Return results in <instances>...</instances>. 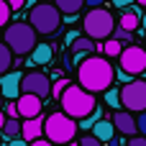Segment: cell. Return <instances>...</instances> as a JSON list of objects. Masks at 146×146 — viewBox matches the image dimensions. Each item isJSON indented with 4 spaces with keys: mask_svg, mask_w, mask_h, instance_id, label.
I'll use <instances>...</instances> for the list:
<instances>
[{
    "mask_svg": "<svg viewBox=\"0 0 146 146\" xmlns=\"http://www.w3.org/2000/svg\"><path fill=\"white\" fill-rule=\"evenodd\" d=\"M74 133H77V121L69 118V115H64V113H51L44 121V136H46V141H51L54 146L74 141Z\"/></svg>",
    "mask_w": 146,
    "mask_h": 146,
    "instance_id": "obj_5",
    "label": "cell"
},
{
    "mask_svg": "<svg viewBox=\"0 0 146 146\" xmlns=\"http://www.w3.org/2000/svg\"><path fill=\"white\" fill-rule=\"evenodd\" d=\"M139 26H141V28L146 31V13H141V21H139Z\"/></svg>",
    "mask_w": 146,
    "mask_h": 146,
    "instance_id": "obj_35",
    "label": "cell"
},
{
    "mask_svg": "<svg viewBox=\"0 0 146 146\" xmlns=\"http://www.w3.org/2000/svg\"><path fill=\"white\" fill-rule=\"evenodd\" d=\"M10 5L5 3V0H0V26H8V18H10Z\"/></svg>",
    "mask_w": 146,
    "mask_h": 146,
    "instance_id": "obj_25",
    "label": "cell"
},
{
    "mask_svg": "<svg viewBox=\"0 0 146 146\" xmlns=\"http://www.w3.org/2000/svg\"><path fill=\"white\" fill-rule=\"evenodd\" d=\"M5 3H8V5H10V10L15 13V10H21V8H23V3H26V0H5Z\"/></svg>",
    "mask_w": 146,
    "mask_h": 146,
    "instance_id": "obj_31",
    "label": "cell"
},
{
    "mask_svg": "<svg viewBox=\"0 0 146 146\" xmlns=\"http://www.w3.org/2000/svg\"><path fill=\"white\" fill-rule=\"evenodd\" d=\"M59 100H62V113L69 115V118H74V121H82V118L90 115V113L95 110V105H98L95 95L87 92V90H82L80 85H67L64 92L59 95Z\"/></svg>",
    "mask_w": 146,
    "mask_h": 146,
    "instance_id": "obj_2",
    "label": "cell"
},
{
    "mask_svg": "<svg viewBox=\"0 0 146 146\" xmlns=\"http://www.w3.org/2000/svg\"><path fill=\"white\" fill-rule=\"evenodd\" d=\"M85 5H87V8H100L103 0H85Z\"/></svg>",
    "mask_w": 146,
    "mask_h": 146,
    "instance_id": "obj_34",
    "label": "cell"
},
{
    "mask_svg": "<svg viewBox=\"0 0 146 146\" xmlns=\"http://www.w3.org/2000/svg\"><path fill=\"white\" fill-rule=\"evenodd\" d=\"M113 28H115V15H113L110 10H105L103 5H100V8H90L87 15L82 18V31H85V36L92 38V41H105V38H110Z\"/></svg>",
    "mask_w": 146,
    "mask_h": 146,
    "instance_id": "obj_4",
    "label": "cell"
},
{
    "mask_svg": "<svg viewBox=\"0 0 146 146\" xmlns=\"http://www.w3.org/2000/svg\"><path fill=\"white\" fill-rule=\"evenodd\" d=\"M136 3H139V5H141V8H146V0H136Z\"/></svg>",
    "mask_w": 146,
    "mask_h": 146,
    "instance_id": "obj_38",
    "label": "cell"
},
{
    "mask_svg": "<svg viewBox=\"0 0 146 146\" xmlns=\"http://www.w3.org/2000/svg\"><path fill=\"white\" fill-rule=\"evenodd\" d=\"M118 62H121V72H126L128 77H136L146 69V49L128 44L126 49H121Z\"/></svg>",
    "mask_w": 146,
    "mask_h": 146,
    "instance_id": "obj_8",
    "label": "cell"
},
{
    "mask_svg": "<svg viewBox=\"0 0 146 146\" xmlns=\"http://www.w3.org/2000/svg\"><path fill=\"white\" fill-rule=\"evenodd\" d=\"M128 146H146V136H128Z\"/></svg>",
    "mask_w": 146,
    "mask_h": 146,
    "instance_id": "obj_30",
    "label": "cell"
},
{
    "mask_svg": "<svg viewBox=\"0 0 146 146\" xmlns=\"http://www.w3.org/2000/svg\"><path fill=\"white\" fill-rule=\"evenodd\" d=\"M36 31L26 23V21H18V23H10L8 31H5V46L13 51V54H28L33 46H36Z\"/></svg>",
    "mask_w": 146,
    "mask_h": 146,
    "instance_id": "obj_6",
    "label": "cell"
},
{
    "mask_svg": "<svg viewBox=\"0 0 146 146\" xmlns=\"http://www.w3.org/2000/svg\"><path fill=\"white\" fill-rule=\"evenodd\" d=\"M41 136H44V118H41V115L26 118V121L21 123V139H26L28 144L36 141V139H41Z\"/></svg>",
    "mask_w": 146,
    "mask_h": 146,
    "instance_id": "obj_13",
    "label": "cell"
},
{
    "mask_svg": "<svg viewBox=\"0 0 146 146\" xmlns=\"http://www.w3.org/2000/svg\"><path fill=\"white\" fill-rule=\"evenodd\" d=\"M8 146H28V141L18 136V139H8Z\"/></svg>",
    "mask_w": 146,
    "mask_h": 146,
    "instance_id": "obj_32",
    "label": "cell"
},
{
    "mask_svg": "<svg viewBox=\"0 0 146 146\" xmlns=\"http://www.w3.org/2000/svg\"><path fill=\"white\" fill-rule=\"evenodd\" d=\"M28 146H54L51 141H46V139H36V141H31Z\"/></svg>",
    "mask_w": 146,
    "mask_h": 146,
    "instance_id": "obj_33",
    "label": "cell"
},
{
    "mask_svg": "<svg viewBox=\"0 0 146 146\" xmlns=\"http://www.w3.org/2000/svg\"><path fill=\"white\" fill-rule=\"evenodd\" d=\"M54 56V49L49 44H36L31 49V56H28V64H49Z\"/></svg>",
    "mask_w": 146,
    "mask_h": 146,
    "instance_id": "obj_14",
    "label": "cell"
},
{
    "mask_svg": "<svg viewBox=\"0 0 146 146\" xmlns=\"http://www.w3.org/2000/svg\"><path fill=\"white\" fill-rule=\"evenodd\" d=\"M113 3H115L118 8H123V5H128V0H113Z\"/></svg>",
    "mask_w": 146,
    "mask_h": 146,
    "instance_id": "obj_36",
    "label": "cell"
},
{
    "mask_svg": "<svg viewBox=\"0 0 146 146\" xmlns=\"http://www.w3.org/2000/svg\"><path fill=\"white\" fill-rule=\"evenodd\" d=\"M113 128L118 131V133H126V136H136L139 131H136V118L128 113V110H118V113H113Z\"/></svg>",
    "mask_w": 146,
    "mask_h": 146,
    "instance_id": "obj_12",
    "label": "cell"
},
{
    "mask_svg": "<svg viewBox=\"0 0 146 146\" xmlns=\"http://www.w3.org/2000/svg\"><path fill=\"white\" fill-rule=\"evenodd\" d=\"M0 133H3V139H18L21 136V121L18 118H5Z\"/></svg>",
    "mask_w": 146,
    "mask_h": 146,
    "instance_id": "obj_18",
    "label": "cell"
},
{
    "mask_svg": "<svg viewBox=\"0 0 146 146\" xmlns=\"http://www.w3.org/2000/svg\"><path fill=\"white\" fill-rule=\"evenodd\" d=\"M62 146H77V141H69V144H62Z\"/></svg>",
    "mask_w": 146,
    "mask_h": 146,
    "instance_id": "obj_39",
    "label": "cell"
},
{
    "mask_svg": "<svg viewBox=\"0 0 146 146\" xmlns=\"http://www.w3.org/2000/svg\"><path fill=\"white\" fill-rule=\"evenodd\" d=\"M121 41H115V38H105V44H103V54L105 56H118L121 54Z\"/></svg>",
    "mask_w": 146,
    "mask_h": 146,
    "instance_id": "obj_21",
    "label": "cell"
},
{
    "mask_svg": "<svg viewBox=\"0 0 146 146\" xmlns=\"http://www.w3.org/2000/svg\"><path fill=\"white\" fill-rule=\"evenodd\" d=\"M110 38H115V41H121V44H131V31H123V28L118 26V28H113Z\"/></svg>",
    "mask_w": 146,
    "mask_h": 146,
    "instance_id": "obj_23",
    "label": "cell"
},
{
    "mask_svg": "<svg viewBox=\"0 0 146 146\" xmlns=\"http://www.w3.org/2000/svg\"><path fill=\"white\" fill-rule=\"evenodd\" d=\"M15 110H18V118H36V115H41V98L21 92L15 98Z\"/></svg>",
    "mask_w": 146,
    "mask_h": 146,
    "instance_id": "obj_10",
    "label": "cell"
},
{
    "mask_svg": "<svg viewBox=\"0 0 146 146\" xmlns=\"http://www.w3.org/2000/svg\"><path fill=\"white\" fill-rule=\"evenodd\" d=\"M13 67V51L5 46V41H0V74H5Z\"/></svg>",
    "mask_w": 146,
    "mask_h": 146,
    "instance_id": "obj_20",
    "label": "cell"
},
{
    "mask_svg": "<svg viewBox=\"0 0 146 146\" xmlns=\"http://www.w3.org/2000/svg\"><path fill=\"white\" fill-rule=\"evenodd\" d=\"M69 51L77 54V56H82V54H87V51H95V41L87 38V36H77V38L69 44Z\"/></svg>",
    "mask_w": 146,
    "mask_h": 146,
    "instance_id": "obj_16",
    "label": "cell"
},
{
    "mask_svg": "<svg viewBox=\"0 0 146 146\" xmlns=\"http://www.w3.org/2000/svg\"><path fill=\"white\" fill-rule=\"evenodd\" d=\"M90 133H92L98 141H103V144H105V141H113V136H115V128H113V123H110V121L100 118V121H98V123L90 128Z\"/></svg>",
    "mask_w": 146,
    "mask_h": 146,
    "instance_id": "obj_15",
    "label": "cell"
},
{
    "mask_svg": "<svg viewBox=\"0 0 146 146\" xmlns=\"http://www.w3.org/2000/svg\"><path fill=\"white\" fill-rule=\"evenodd\" d=\"M105 103L113 105V108H121V95H118V90L108 87V90H105Z\"/></svg>",
    "mask_w": 146,
    "mask_h": 146,
    "instance_id": "obj_24",
    "label": "cell"
},
{
    "mask_svg": "<svg viewBox=\"0 0 146 146\" xmlns=\"http://www.w3.org/2000/svg\"><path fill=\"white\" fill-rule=\"evenodd\" d=\"M67 85H69L67 80H56V82L51 85V95H56V98H59V95L64 92V87H67Z\"/></svg>",
    "mask_w": 146,
    "mask_h": 146,
    "instance_id": "obj_28",
    "label": "cell"
},
{
    "mask_svg": "<svg viewBox=\"0 0 146 146\" xmlns=\"http://www.w3.org/2000/svg\"><path fill=\"white\" fill-rule=\"evenodd\" d=\"M139 21H141V15H139L136 10H126V13L121 15V28H123V31H131V33H133V31L139 28Z\"/></svg>",
    "mask_w": 146,
    "mask_h": 146,
    "instance_id": "obj_19",
    "label": "cell"
},
{
    "mask_svg": "<svg viewBox=\"0 0 146 146\" xmlns=\"http://www.w3.org/2000/svg\"><path fill=\"white\" fill-rule=\"evenodd\" d=\"M36 33H46V36H51V33H56L59 28H62V13L54 8V3L49 0V3H33L31 5V10H28V21H26Z\"/></svg>",
    "mask_w": 146,
    "mask_h": 146,
    "instance_id": "obj_3",
    "label": "cell"
},
{
    "mask_svg": "<svg viewBox=\"0 0 146 146\" xmlns=\"http://www.w3.org/2000/svg\"><path fill=\"white\" fill-rule=\"evenodd\" d=\"M121 108L128 110V113H141L146 110V82L139 77V80H128L121 90Z\"/></svg>",
    "mask_w": 146,
    "mask_h": 146,
    "instance_id": "obj_7",
    "label": "cell"
},
{
    "mask_svg": "<svg viewBox=\"0 0 146 146\" xmlns=\"http://www.w3.org/2000/svg\"><path fill=\"white\" fill-rule=\"evenodd\" d=\"M54 3V8L59 10V13H67V15H74L77 10H82V5H85V0H51Z\"/></svg>",
    "mask_w": 146,
    "mask_h": 146,
    "instance_id": "obj_17",
    "label": "cell"
},
{
    "mask_svg": "<svg viewBox=\"0 0 146 146\" xmlns=\"http://www.w3.org/2000/svg\"><path fill=\"white\" fill-rule=\"evenodd\" d=\"M38 3H49V0H38Z\"/></svg>",
    "mask_w": 146,
    "mask_h": 146,
    "instance_id": "obj_40",
    "label": "cell"
},
{
    "mask_svg": "<svg viewBox=\"0 0 146 146\" xmlns=\"http://www.w3.org/2000/svg\"><path fill=\"white\" fill-rule=\"evenodd\" d=\"M100 118H103V113H100V108H98V105H95V110H92V113H90V115H85V118H82V121H80V126H82V128H85V131H90V128H92V126H95V123H98V121H100Z\"/></svg>",
    "mask_w": 146,
    "mask_h": 146,
    "instance_id": "obj_22",
    "label": "cell"
},
{
    "mask_svg": "<svg viewBox=\"0 0 146 146\" xmlns=\"http://www.w3.org/2000/svg\"><path fill=\"white\" fill-rule=\"evenodd\" d=\"M136 131H139V136H146V110H141L136 118Z\"/></svg>",
    "mask_w": 146,
    "mask_h": 146,
    "instance_id": "obj_27",
    "label": "cell"
},
{
    "mask_svg": "<svg viewBox=\"0 0 146 146\" xmlns=\"http://www.w3.org/2000/svg\"><path fill=\"white\" fill-rule=\"evenodd\" d=\"M21 80H23V72H5L0 74V95H5L8 100H15L21 95Z\"/></svg>",
    "mask_w": 146,
    "mask_h": 146,
    "instance_id": "obj_11",
    "label": "cell"
},
{
    "mask_svg": "<svg viewBox=\"0 0 146 146\" xmlns=\"http://www.w3.org/2000/svg\"><path fill=\"white\" fill-rule=\"evenodd\" d=\"M0 141H3V133H0Z\"/></svg>",
    "mask_w": 146,
    "mask_h": 146,
    "instance_id": "obj_41",
    "label": "cell"
},
{
    "mask_svg": "<svg viewBox=\"0 0 146 146\" xmlns=\"http://www.w3.org/2000/svg\"><path fill=\"white\" fill-rule=\"evenodd\" d=\"M77 80H80V87L92 92V95L95 92H105L113 85V80H115V69H113L108 56H92L90 54L87 59L80 62Z\"/></svg>",
    "mask_w": 146,
    "mask_h": 146,
    "instance_id": "obj_1",
    "label": "cell"
},
{
    "mask_svg": "<svg viewBox=\"0 0 146 146\" xmlns=\"http://www.w3.org/2000/svg\"><path fill=\"white\" fill-rule=\"evenodd\" d=\"M21 92H28V95H36V98L44 100V98L51 95V82L44 72H28L21 80Z\"/></svg>",
    "mask_w": 146,
    "mask_h": 146,
    "instance_id": "obj_9",
    "label": "cell"
},
{
    "mask_svg": "<svg viewBox=\"0 0 146 146\" xmlns=\"http://www.w3.org/2000/svg\"><path fill=\"white\" fill-rule=\"evenodd\" d=\"M3 113H5V118H18V110H15V100H10V103L5 105V110H3Z\"/></svg>",
    "mask_w": 146,
    "mask_h": 146,
    "instance_id": "obj_29",
    "label": "cell"
},
{
    "mask_svg": "<svg viewBox=\"0 0 146 146\" xmlns=\"http://www.w3.org/2000/svg\"><path fill=\"white\" fill-rule=\"evenodd\" d=\"M77 146H103V141H98L92 133H85V136L77 141Z\"/></svg>",
    "mask_w": 146,
    "mask_h": 146,
    "instance_id": "obj_26",
    "label": "cell"
},
{
    "mask_svg": "<svg viewBox=\"0 0 146 146\" xmlns=\"http://www.w3.org/2000/svg\"><path fill=\"white\" fill-rule=\"evenodd\" d=\"M3 123H5V113L0 110V128H3Z\"/></svg>",
    "mask_w": 146,
    "mask_h": 146,
    "instance_id": "obj_37",
    "label": "cell"
}]
</instances>
